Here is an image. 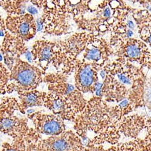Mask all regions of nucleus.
Segmentation results:
<instances>
[{"label": "nucleus", "mask_w": 151, "mask_h": 151, "mask_svg": "<svg viewBox=\"0 0 151 151\" xmlns=\"http://www.w3.org/2000/svg\"><path fill=\"white\" fill-rule=\"evenodd\" d=\"M145 69L126 61L115 60L108 63L100 71L103 82L99 83L96 96L108 103L118 104L128 99L137 109L145 106Z\"/></svg>", "instance_id": "f257e3e1"}, {"label": "nucleus", "mask_w": 151, "mask_h": 151, "mask_svg": "<svg viewBox=\"0 0 151 151\" xmlns=\"http://www.w3.org/2000/svg\"><path fill=\"white\" fill-rule=\"evenodd\" d=\"M74 122V130L85 147L114 145L122 137L117 123L111 116V106L101 97L93 96L88 100L83 110Z\"/></svg>", "instance_id": "f03ea898"}, {"label": "nucleus", "mask_w": 151, "mask_h": 151, "mask_svg": "<svg viewBox=\"0 0 151 151\" xmlns=\"http://www.w3.org/2000/svg\"><path fill=\"white\" fill-rule=\"evenodd\" d=\"M45 73L41 69L25 62L19 58L10 70V81L7 86L6 93H17L36 90L43 82Z\"/></svg>", "instance_id": "7ed1b4c3"}, {"label": "nucleus", "mask_w": 151, "mask_h": 151, "mask_svg": "<svg viewBox=\"0 0 151 151\" xmlns=\"http://www.w3.org/2000/svg\"><path fill=\"white\" fill-rule=\"evenodd\" d=\"M112 48L116 60L151 68V48L141 39L119 36Z\"/></svg>", "instance_id": "20e7f679"}, {"label": "nucleus", "mask_w": 151, "mask_h": 151, "mask_svg": "<svg viewBox=\"0 0 151 151\" xmlns=\"http://www.w3.org/2000/svg\"><path fill=\"white\" fill-rule=\"evenodd\" d=\"M70 75L61 72L45 74L43 82L47 85L48 91L65 97L71 104L78 114L85 108L88 100L76 86L68 82Z\"/></svg>", "instance_id": "39448f33"}, {"label": "nucleus", "mask_w": 151, "mask_h": 151, "mask_svg": "<svg viewBox=\"0 0 151 151\" xmlns=\"http://www.w3.org/2000/svg\"><path fill=\"white\" fill-rule=\"evenodd\" d=\"M117 126L122 136L142 141L145 151H151V119L147 116L131 113L120 119Z\"/></svg>", "instance_id": "423d86ee"}, {"label": "nucleus", "mask_w": 151, "mask_h": 151, "mask_svg": "<svg viewBox=\"0 0 151 151\" xmlns=\"http://www.w3.org/2000/svg\"><path fill=\"white\" fill-rule=\"evenodd\" d=\"M81 138L73 131H66L59 135L42 137L27 146L26 151H83Z\"/></svg>", "instance_id": "0eeeda50"}, {"label": "nucleus", "mask_w": 151, "mask_h": 151, "mask_svg": "<svg viewBox=\"0 0 151 151\" xmlns=\"http://www.w3.org/2000/svg\"><path fill=\"white\" fill-rule=\"evenodd\" d=\"M104 67L85 59L75 61L74 83L83 94H94L99 85V73Z\"/></svg>", "instance_id": "6e6552de"}, {"label": "nucleus", "mask_w": 151, "mask_h": 151, "mask_svg": "<svg viewBox=\"0 0 151 151\" xmlns=\"http://www.w3.org/2000/svg\"><path fill=\"white\" fill-rule=\"evenodd\" d=\"M1 132L6 134L12 139H24L28 144L41 138L34 128H30L26 118L17 117L14 114L0 115Z\"/></svg>", "instance_id": "1a4fd4ad"}, {"label": "nucleus", "mask_w": 151, "mask_h": 151, "mask_svg": "<svg viewBox=\"0 0 151 151\" xmlns=\"http://www.w3.org/2000/svg\"><path fill=\"white\" fill-rule=\"evenodd\" d=\"M27 118L32 122L36 131L41 135L55 136L66 131L65 121L53 114L37 111L28 114Z\"/></svg>", "instance_id": "9d476101"}, {"label": "nucleus", "mask_w": 151, "mask_h": 151, "mask_svg": "<svg viewBox=\"0 0 151 151\" xmlns=\"http://www.w3.org/2000/svg\"><path fill=\"white\" fill-rule=\"evenodd\" d=\"M44 106L64 121L74 122L78 114L67 99L52 92L47 93Z\"/></svg>", "instance_id": "9b49d317"}, {"label": "nucleus", "mask_w": 151, "mask_h": 151, "mask_svg": "<svg viewBox=\"0 0 151 151\" xmlns=\"http://www.w3.org/2000/svg\"><path fill=\"white\" fill-rule=\"evenodd\" d=\"M58 51V45L56 44L47 41L37 42L33 45L31 52L33 62L45 73L49 65H53Z\"/></svg>", "instance_id": "f8f14e48"}, {"label": "nucleus", "mask_w": 151, "mask_h": 151, "mask_svg": "<svg viewBox=\"0 0 151 151\" xmlns=\"http://www.w3.org/2000/svg\"><path fill=\"white\" fill-rule=\"evenodd\" d=\"M112 54V48L104 42L93 40L87 43L83 58L85 60L104 67Z\"/></svg>", "instance_id": "ddd939ff"}, {"label": "nucleus", "mask_w": 151, "mask_h": 151, "mask_svg": "<svg viewBox=\"0 0 151 151\" xmlns=\"http://www.w3.org/2000/svg\"><path fill=\"white\" fill-rule=\"evenodd\" d=\"M140 39L151 48V12L148 10L135 9L132 12Z\"/></svg>", "instance_id": "4468645a"}, {"label": "nucleus", "mask_w": 151, "mask_h": 151, "mask_svg": "<svg viewBox=\"0 0 151 151\" xmlns=\"http://www.w3.org/2000/svg\"><path fill=\"white\" fill-rule=\"evenodd\" d=\"M46 94V92L40 91L37 90L18 93L19 111L24 114L29 108L44 106Z\"/></svg>", "instance_id": "2eb2a0df"}, {"label": "nucleus", "mask_w": 151, "mask_h": 151, "mask_svg": "<svg viewBox=\"0 0 151 151\" xmlns=\"http://www.w3.org/2000/svg\"><path fill=\"white\" fill-rule=\"evenodd\" d=\"M17 23L12 28V32L17 34L22 40H29L34 36L35 26L33 18L30 14H26L15 18Z\"/></svg>", "instance_id": "dca6fc26"}, {"label": "nucleus", "mask_w": 151, "mask_h": 151, "mask_svg": "<svg viewBox=\"0 0 151 151\" xmlns=\"http://www.w3.org/2000/svg\"><path fill=\"white\" fill-rule=\"evenodd\" d=\"M104 151H145L144 143L139 140H131L112 145Z\"/></svg>", "instance_id": "f3484780"}, {"label": "nucleus", "mask_w": 151, "mask_h": 151, "mask_svg": "<svg viewBox=\"0 0 151 151\" xmlns=\"http://www.w3.org/2000/svg\"><path fill=\"white\" fill-rule=\"evenodd\" d=\"M19 111L18 100L14 97L4 96L1 99L0 104V115L14 114Z\"/></svg>", "instance_id": "a211bd4d"}, {"label": "nucleus", "mask_w": 151, "mask_h": 151, "mask_svg": "<svg viewBox=\"0 0 151 151\" xmlns=\"http://www.w3.org/2000/svg\"><path fill=\"white\" fill-rule=\"evenodd\" d=\"M27 143L24 139H13L12 142L2 144L1 151H26Z\"/></svg>", "instance_id": "6ab92c4d"}, {"label": "nucleus", "mask_w": 151, "mask_h": 151, "mask_svg": "<svg viewBox=\"0 0 151 151\" xmlns=\"http://www.w3.org/2000/svg\"><path fill=\"white\" fill-rule=\"evenodd\" d=\"M10 71L1 62V68H0V93L1 95L6 94L7 86L10 81Z\"/></svg>", "instance_id": "aec40b11"}, {"label": "nucleus", "mask_w": 151, "mask_h": 151, "mask_svg": "<svg viewBox=\"0 0 151 151\" xmlns=\"http://www.w3.org/2000/svg\"><path fill=\"white\" fill-rule=\"evenodd\" d=\"M104 147L103 145L93 146L89 147H85L83 151H104Z\"/></svg>", "instance_id": "412c9836"}, {"label": "nucleus", "mask_w": 151, "mask_h": 151, "mask_svg": "<svg viewBox=\"0 0 151 151\" xmlns=\"http://www.w3.org/2000/svg\"><path fill=\"white\" fill-rule=\"evenodd\" d=\"M128 1L134 4H138L143 7L148 3H149L150 0H128Z\"/></svg>", "instance_id": "4be33fe9"}, {"label": "nucleus", "mask_w": 151, "mask_h": 151, "mask_svg": "<svg viewBox=\"0 0 151 151\" xmlns=\"http://www.w3.org/2000/svg\"><path fill=\"white\" fill-rule=\"evenodd\" d=\"M27 11L29 12V13L32 15H35V14H37V10L36 8H35V7L33 6H30L27 7Z\"/></svg>", "instance_id": "5701e85b"}, {"label": "nucleus", "mask_w": 151, "mask_h": 151, "mask_svg": "<svg viewBox=\"0 0 151 151\" xmlns=\"http://www.w3.org/2000/svg\"><path fill=\"white\" fill-rule=\"evenodd\" d=\"M127 26H128V27L129 29H131L132 30H134L135 29L136 24L133 21H132L131 19H129V20L127 21Z\"/></svg>", "instance_id": "b1692460"}, {"label": "nucleus", "mask_w": 151, "mask_h": 151, "mask_svg": "<svg viewBox=\"0 0 151 151\" xmlns=\"http://www.w3.org/2000/svg\"><path fill=\"white\" fill-rule=\"evenodd\" d=\"M111 15V10L109 7L105 9V10L104 12V15L105 17H106V18L110 17Z\"/></svg>", "instance_id": "393cba45"}, {"label": "nucleus", "mask_w": 151, "mask_h": 151, "mask_svg": "<svg viewBox=\"0 0 151 151\" xmlns=\"http://www.w3.org/2000/svg\"><path fill=\"white\" fill-rule=\"evenodd\" d=\"M37 24V29L38 31H40L42 29V23L40 19H37L36 21Z\"/></svg>", "instance_id": "a878e982"}, {"label": "nucleus", "mask_w": 151, "mask_h": 151, "mask_svg": "<svg viewBox=\"0 0 151 151\" xmlns=\"http://www.w3.org/2000/svg\"><path fill=\"white\" fill-rule=\"evenodd\" d=\"M143 7L144 9H146L148 10L149 11H150L151 12V0L150 1L149 3H148L147 4L145 5L144 6H143Z\"/></svg>", "instance_id": "bb28decb"}]
</instances>
